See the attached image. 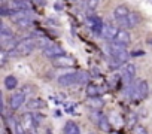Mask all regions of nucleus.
Listing matches in <instances>:
<instances>
[{"label":"nucleus","mask_w":152,"mask_h":134,"mask_svg":"<svg viewBox=\"0 0 152 134\" xmlns=\"http://www.w3.org/2000/svg\"><path fill=\"white\" fill-rule=\"evenodd\" d=\"M37 48V37H26L18 42L17 48L11 52V57H24L31 54Z\"/></svg>","instance_id":"obj_1"},{"label":"nucleus","mask_w":152,"mask_h":134,"mask_svg":"<svg viewBox=\"0 0 152 134\" xmlns=\"http://www.w3.org/2000/svg\"><path fill=\"white\" fill-rule=\"evenodd\" d=\"M130 9L127 5H118L115 9H113V18L115 21L119 24V27H124V28H128V17H130Z\"/></svg>","instance_id":"obj_2"},{"label":"nucleus","mask_w":152,"mask_h":134,"mask_svg":"<svg viewBox=\"0 0 152 134\" xmlns=\"http://www.w3.org/2000/svg\"><path fill=\"white\" fill-rule=\"evenodd\" d=\"M149 94V87H148V82L146 81H137L134 84V98H139V100H143L146 98Z\"/></svg>","instance_id":"obj_3"},{"label":"nucleus","mask_w":152,"mask_h":134,"mask_svg":"<svg viewBox=\"0 0 152 134\" xmlns=\"http://www.w3.org/2000/svg\"><path fill=\"white\" fill-rule=\"evenodd\" d=\"M118 31H119V27H116L113 24H104L103 31H102V37L106 39L107 42H113L118 36Z\"/></svg>","instance_id":"obj_4"},{"label":"nucleus","mask_w":152,"mask_h":134,"mask_svg":"<svg viewBox=\"0 0 152 134\" xmlns=\"http://www.w3.org/2000/svg\"><path fill=\"white\" fill-rule=\"evenodd\" d=\"M43 51V55L45 57H48V58H57V57H61V55H64L66 52H64V49L60 46V45H55V43H49L45 49H42Z\"/></svg>","instance_id":"obj_5"},{"label":"nucleus","mask_w":152,"mask_h":134,"mask_svg":"<svg viewBox=\"0 0 152 134\" xmlns=\"http://www.w3.org/2000/svg\"><path fill=\"white\" fill-rule=\"evenodd\" d=\"M134 75H136V66L134 64H127L121 72V79H122L124 85L131 84L133 79H134Z\"/></svg>","instance_id":"obj_6"},{"label":"nucleus","mask_w":152,"mask_h":134,"mask_svg":"<svg viewBox=\"0 0 152 134\" xmlns=\"http://www.w3.org/2000/svg\"><path fill=\"white\" fill-rule=\"evenodd\" d=\"M52 64L58 69H67V67H72L75 66V60L72 57H67L66 54L61 55V57H57V58H52Z\"/></svg>","instance_id":"obj_7"},{"label":"nucleus","mask_w":152,"mask_h":134,"mask_svg":"<svg viewBox=\"0 0 152 134\" xmlns=\"http://www.w3.org/2000/svg\"><path fill=\"white\" fill-rule=\"evenodd\" d=\"M24 103H26V94H24V92H17V94L11 95L9 107H11L12 110H17V109H20Z\"/></svg>","instance_id":"obj_8"},{"label":"nucleus","mask_w":152,"mask_h":134,"mask_svg":"<svg viewBox=\"0 0 152 134\" xmlns=\"http://www.w3.org/2000/svg\"><path fill=\"white\" fill-rule=\"evenodd\" d=\"M127 45H122V43H118V42H109L107 43V52L110 54V57H115V55H119L122 52H125Z\"/></svg>","instance_id":"obj_9"},{"label":"nucleus","mask_w":152,"mask_h":134,"mask_svg":"<svg viewBox=\"0 0 152 134\" xmlns=\"http://www.w3.org/2000/svg\"><path fill=\"white\" fill-rule=\"evenodd\" d=\"M58 84H60L61 87L76 85V72H75V73H66V75L58 76Z\"/></svg>","instance_id":"obj_10"},{"label":"nucleus","mask_w":152,"mask_h":134,"mask_svg":"<svg viewBox=\"0 0 152 134\" xmlns=\"http://www.w3.org/2000/svg\"><path fill=\"white\" fill-rule=\"evenodd\" d=\"M30 17H31V15H30V11L18 9V11H14V14H12L9 18H11L12 23L18 24V23H21V21H24V20H27V18H30Z\"/></svg>","instance_id":"obj_11"},{"label":"nucleus","mask_w":152,"mask_h":134,"mask_svg":"<svg viewBox=\"0 0 152 134\" xmlns=\"http://www.w3.org/2000/svg\"><path fill=\"white\" fill-rule=\"evenodd\" d=\"M20 124H21V127H23L26 131H28V130H31V128L36 125V118H34L31 113H24Z\"/></svg>","instance_id":"obj_12"},{"label":"nucleus","mask_w":152,"mask_h":134,"mask_svg":"<svg viewBox=\"0 0 152 134\" xmlns=\"http://www.w3.org/2000/svg\"><path fill=\"white\" fill-rule=\"evenodd\" d=\"M130 40H131L130 33H128L125 28H119L118 36H116V39H115L113 42H118V43H122V45H128V43H130Z\"/></svg>","instance_id":"obj_13"},{"label":"nucleus","mask_w":152,"mask_h":134,"mask_svg":"<svg viewBox=\"0 0 152 134\" xmlns=\"http://www.w3.org/2000/svg\"><path fill=\"white\" fill-rule=\"evenodd\" d=\"M90 84V75L88 72H76V85H88Z\"/></svg>","instance_id":"obj_14"},{"label":"nucleus","mask_w":152,"mask_h":134,"mask_svg":"<svg viewBox=\"0 0 152 134\" xmlns=\"http://www.w3.org/2000/svg\"><path fill=\"white\" fill-rule=\"evenodd\" d=\"M15 34L12 33V30L6 25V24H2L0 27V40H6V39H14Z\"/></svg>","instance_id":"obj_15"},{"label":"nucleus","mask_w":152,"mask_h":134,"mask_svg":"<svg viewBox=\"0 0 152 134\" xmlns=\"http://www.w3.org/2000/svg\"><path fill=\"white\" fill-rule=\"evenodd\" d=\"M17 87H18V79H17L14 75H8V76L5 78V88L9 90V91H12V90H15Z\"/></svg>","instance_id":"obj_16"},{"label":"nucleus","mask_w":152,"mask_h":134,"mask_svg":"<svg viewBox=\"0 0 152 134\" xmlns=\"http://www.w3.org/2000/svg\"><path fill=\"white\" fill-rule=\"evenodd\" d=\"M64 134H81V130L73 121H69L64 125Z\"/></svg>","instance_id":"obj_17"},{"label":"nucleus","mask_w":152,"mask_h":134,"mask_svg":"<svg viewBox=\"0 0 152 134\" xmlns=\"http://www.w3.org/2000/svg\"><path fill=\"white\" fill-rule=\"evenodd\" d=\"M140 24V15L137 12H130L128 17V28H134Z\"/></svg>","instance_id":"obj_18"},{"label":"nucleus","mask_w":152,"mask_h":134,"mask_svg":"<svg viewBox=\"0 0 152 134\" xmlns=\"http://www.w3.org/2000/svg\"><path fill=\"white\" fill-rule=\"evenodd\" d=\"M110 121H109V118L107 116H102V119H100V122H99V127H100V130L102 131H104V133H109L110 131Z\"/></svg>","instance_id":"obj_19"},{"label":"nucleus","mask_w":152,"mask_h":134,"mask_svg":"<svg viewBox=\"0 0 152 134\" xmlns=\"http://www.w3.org/2000/svg\"><path fill=\"white\" fill-rule=\"evenodd\" d=\"M87 95H88L90 98L99 97V87H97L96 84H88V85H87Z\"/></svg>","instance_id":"obj_20"},{"label":"nucleus","mask_w":152,"mask_h":134,"mask_svg":"<svg viewBox=\"0 0 152 134\" xmlns=\"http://www.w3.org/2000/svg\"><path fill=\"white\" fill-rule=\"evenodd\" d=\"M107 118H109L110 124H112V125H115V127L121 125V122H122V121H121V116H118V115H116L115 112H113V113H110V115H109Z\"/></svg>","instance_id":"obj_21"},{"label":"nucleus","mask_w":152,"mask_h":134,"mask_svg":"<svg viewBox=\"0 0 152 134\" xmlns=\"http://www.w3.org/2000/svg\"><path fill=\"white\" fill-rule=\"evenodd\" d=\"M100 5V0H87V8L90 11H96Z\"/></svg>","instance_id":"obj_22"},{"label":"nucleus","mask_w":152,"mask_h":134,"mask_svg":"<svg viewBox=\"0 0 152 134\" xmlns=\"http://www.w3.org/2000/svg\"><path fill=\"white\" fill-rule=\"evenodd\" d=\"M48 45H49V40H48L46 37H37V48L45 49Z\"/></svg>","instance_id":"obj_23"},{"label":"nucleus","mask_w":152,"mask_h":134,"mask_svg":"<svg viewBox=\"0 0 152 134\" xmlns=\"http://www.w3.org/2000/svg\"><path fill=\"white\" fill-rule=\"evenodd\" d=\"M8 63V51L2 49L0 51V66H5Z\"/></svg>","instance_id":"obj_24"},{"label":"nucleus","mask_w":152,"mask_h":134,"mask_svg":"<svg viewBox=\"0 0 152 134\" xmlns=\"http://www.w3.org/2000/svg\"><path fill=\"white\" fill-rule=\"evenodd\" d=\"M134 134H148V133H146V130H145V128H142V127H139V128H136V131H134Z\"/></svg>","instance_id":"obj_25"},{"label":"nucleus","mask_w":152,"mask_h":134,"mask_svg":"<svg viewBox=\"0 0 152 134\" xmlns=\"http://www.w3.org/2000/svg\"><path fill=\"white\" fill-rule=\"evenodd\" d=\"M24 134H28V133H24Z\"/></svg>","instance_id":"obj_26"},{"label":"nucleus","mask_w":152,"mask_h":134,"mask_svg":"<svg viewBox=\"0 0 152 134\" xmlns=\"http://www.w3.org/2000/svg\"><path fill=\"white\" fill-rule=\"evenodd\" d=\"M14 2H17V0H14Z\"/></svg>","instance_id":"obj_27"},{"label":"nucleus","mask_w":152,"mask_h":134,"mask_svg":"<svg viewBox=\"0 0 152 134\" xmlns=\"http://www.w3.org/2000/svg\"><path fill=\"white\" fill-rule=\"evenodd\" d=\"M73 2H75V0H73Z\"/></svg>","instance_id":"obj_28"}]
</instances>
